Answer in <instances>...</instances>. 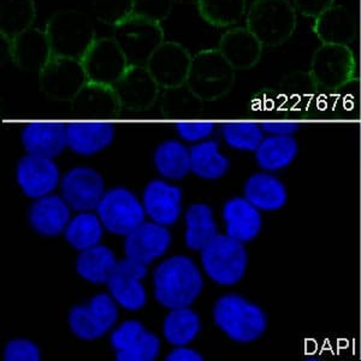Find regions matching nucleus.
<instances>
[{
  "instance_id": "6e6552de",
  "label": "nucleus",
  "mask_w": 361,
  "mask_h": 361,
  "mask_svg": "<svg viewBox=\"0 0 361 361\" xmlns=\"http://www.w3.org/2000/svg\"><path fill=\"white\" fill-rule=\"evenodd\" d=\"M95 212L105 230L117 236L130 234L147 217L142 202L132 190L123 187L106 190Z\"/></svg>"
},
{
  "instance_id": "c85d7f7f",
  "label": "nucleus",
  "mask_w": 361,
  "mask_h": 361,
  "mask_svg": "<svg viewBox=\"0 0 361 361\" xmlns=\"http://www.w3.org/2000/svg\"><path fill=\"white\" fill-rule=\"evenodd\" d=\"M185 243L189 250H202L218 235L214 211L204 202L189 206L185 211Z\"/></svg>"
},
{
  "instance_id": "9d476101",
  "label": "nucleus",
  "mask_w": 361,
  "mask_h": 361,
  "mask_svg": "<svg viewBox=\"0 0 361 361\" xmlns=\"http://www.w3.org/2000/svg\"><path fill=\"white\" fill-rule=\"evenodd\" d=\"M147 267L146 264L128 257L118 260L115 272L106 284L110 295L119 307L136 312L146 306L147 292L144 279L147 276Z\"/></svg>"
},
{
  "instance_id": "dca6fc26",
  "label": "nucleus",
  "mask_w": 361,
  "mask_h": 361,
  "mask_svg": "<svg viewBox=\"0 0 361 361\" xmlns=\"http://www.w3.org/2000/svg\"><path fill=\"white\" fill-rule=\"evenodd\" d=\"M193 56L185 46L176 42H164L146 63L160 87L182 86L187 83Z\"/></svg>"
},
{
  "instance_id": "9b49d317",
  "label": "nucleus",
  "mask_w": 361,
  "mask_h": 361,
  "mask_svg": "<svg viewBox=\"0 0 361 361\" xmlns=\"http://www.w3.org/2000/svg\"><path fill=\"white\" fill-rule=\"evenodd\" d=\"M119 361H153L159 357V337L148 331L139 320H126L112 330L110 337Z\"/></svg>"
},
{
  "instance_id": "ea45409f",
  "label": "nucleus",
  "mask_w": 361,
  "mask_h": 361,
  "mask_svg": "<svg viewBox=\"0 0 361 361\" xmlns=\"http://www.w3.org/2000/svg\"><path fill=\"white\" fill-rule=\"evenodd\" d=\"M3 357L6 361H39L42 359V352L33 341L15 338L5 345Z\"/></svg>"
},
{
  "instance_id": "4be33fe9",
  "label": "nucleus",
  "mask_w": 361,
  "mask_h": 361,
  "mask_svg": "<svg viewBox=\"0 0 361 361\" xmlns=\"http://www.w3.org/2000/svg\"><path fill=\"white\" fill-rule=\"evenodd\" d=\"M115 139L114 124L76 122L66 126L68 148L81 157L94 156L109 147Z\"/></svg>"
},
{
  "instance_id": "c9c22d12",
  "label": "nucleus",
  "mask_w": 361,
  "mask_h": 361,
  "mask_svg": "<svg viewBox=\"0 0 361 361\" xmlns=\"http://www.w3.org/2000/svg\"><path fill=\"white\" fill-rule=\"evenodd\" d=\"M118 100L114 87L88 81L75 97L74 105L78 110L115 111Z\"/></svg>"
},
{
  "instance_id": "20e7f679",
  "label": "nucleus",
  "mask_w": 361,
  "mask_h": 361,
  "mask_svg": "<svg viewBox=\"0 0 361 361\" xmlns=\"http://www.w3.org/2000/svg\"><path fill=\"white\" fill-rule=\"evenodd\" d=\"M202 270L214 283L233 287L246 275L248 255L245 243L218 234L200 250Z\"/></svg>"
},
{
  "instance_id": "7ed1b4c3",
  "label": "nucleus",
  "mask_w": 361,
  "mask_h": 361,
  "mask_svg": "<svg viewBox=\"0 0 361 361\" xmlns=\"http://www.w3.org/2000/svg\"><path fill=\"white\" fill-rule=\"evenodd\" d=\"M45 32L54 56L82 61L97 37L94 25L80 10H59L49 17Z\"/></svg>"
},
{
  "instance_id": "2f4dec72",
  "label": "nucleus",
  "mask_w": 361,
  "mask_h": 361,
  "mask_svg": "<svg viewBox=\"0 0 361 361\" xmlns=\"http://www.w3.org/2000/svg\"><path fill=\"white\" fill-rule=\"evenodd\" d=\"M200 330V317L190 307L170 310L163 322V336L173 347L190 345Z\"/></svg>"
},
{
  "instance_id": "72a5a7b5",
  "label": "nucleus",
  "mask_w": 361,
  "mask_h": 361,
  "mask_svg": "<svg viewBox=\"0 0 361 361\" xmlns=\"http://www.w3.org/2000/svg\"><path fill=\"white\" fill-rule=\"evenodd\" d=\"M103 223L97 212L82 211L71 217L64 231L66 243L78 252L97 246L104 236Z\"/></svg>"
},
{
  "instance_id": "37998d69",
  "label": "nucleus",
  "mask_w": 361,
  "mask_h": 361,
  "mask_svg": "<svg viewBox=\"0 0 361 361\" xmlns=\"http://www.w3.org/2000/svg\"><path fill=\"white\" fill-rule=\"evenodd\" d=\"M166 360L169 361H202V354L195 349L190 348L188 345H178L173 347L171 352L166 355Z\"/></svg>"
},
{
  "instance_id": "b1692460",
  "label": "nucleus",
  "mask_w": 361,
  "mask_h": 361,
  "mask_svg": "<svg viewBox=\"0 0 361 361\" xmlns=\"http://www.w3.org/2000/svg\"><path fill=\"white\" fill-rule=\"evenodd\" d=\"M114 88L124 105L145 107L156 99L159 85L146 66H129Z\"/></svg>"
},
{
  "instance_id": "c756f323",
  "label": "nucleus",
  "mask_w": 361,
  "mask_h": 361,
  "mask_svg": "<svg viewBox=\"0 0 361 361\" xmlns=\"http://www.w3.org/2000/svg\"><path fill=\"white\" fill-rule=\"evenodd\" d=\"M153 163L164 180H182L192 171L190 149L177 140H168L156 148Z\"/></svg>"
},
{
  "instance_id": "7c9ffc66",
  "label": "nucleus",
  "mask_w": 361,
  "mask_h": 361,
  "mask_svg": "<svg viewBox=\"0 0 361 361\" xmlns=\"http://www.w3.org/2000/svg\"><path fill=\"white\" fill-rule=\"evenodd\" d=\"M190 149V169L195 176L204 180H218L229 170L230 161L221 152L219 144L205 140L194 145Z\"/></svg>"
},
{
  "instance_id": "4c0bfd02",
  "label": "nucleus",
  "mask_w": 361,
  "mask_h": 361,
  "mask_svg": "<svg viewBox=\"0 0 361 361\" xmlns=\"http://www.w3.org/2000/svg\"><path fill=\"white\" fill-rule=\"evenodd\" d=\"M92 8L98 21L115 27L133 15V0H93Z\"/></svg>"
},
{
  "instance_id": "f257e3e1",
  "label": "nucleus",
  "mask_w": 361,
  "mask_h": 361,
  "mask_svg": "<svg viewBox=\"0 0 361 361\" xmlns=\"http://www.w3.org/2000/svg\"><path fill=\"white\" fill-rule=\"evenodd\" d=\"M154 299L168 310L190 307L204 289L202 270L187 255L166 258L153 272Z\"/></svg>"
},
{
  "instance_id": "423d86ee",
  "label": "nucleus",
  "mask_w": 361,
  "mask_h": 361,
  "mask_svg": "<svg viewBox=\"0 0 361 361\" xmlns=\"http://www.w3.org/2000/svg\"><path fill=\"white\" fill-rule=\"evenodd\" d=\"M112 37L127 57L129 66H146L164 40V30L158 22L130 15L114 27Z\"/></svg>"
},
{
  "instance_id": "a211bd4d",
  "label": "nucleus",
  "mask_w": 361,
  "mask_h": 361,
  "mask_svg": "<svg viewBox=\"0 0 361 361\" xmlns=\"http://www.w3.org/2000/svg\"><path fill=\"white\" fill-rule=\"evenodd\" d=\"M170 245L171 234L168 226L145 221L126 236L124 253L128 258L149 265L157 259L161 258L168 252Z\"/></svg>"
},
{
  "instance_id": "f03ea898",
  "label": "nucleus",
  "mask_w": 361,
  "mask_h": 361,
  "mask_svg": "<svg viewBox=\"0 0 361 361\" xmlns=\"http://www.w3.org/2000/svg\"><path fill=\"white\" fill-rule=\"evenodd\" d=\"M214 320L226 337L238 343L259 340L267 328V314L263 310L238 294H226L216 301Z\"/></svg>"
},
{
  "instance_id": "f8f14e48",
  "label": "nucleus",
  "mask_w": 361,
  "mask_h": 361,
  "mask_svg": "<svg viewBox=\"0 0 361 361\" xmlns=\"http://www.w3.org/2000/svg\"><path fill=\"white\" fill-rule=\"evenodd\" d=\"M90 82L115 86L129 66L114 37H99L81 61Z\"/></svg>"
},
{
  "instance_id": "c03bdc74",
  "label": "nucleus",
  "mask_w": 361,
  "mask_h": 361,
  "mask_svg": "<svg viewBox=\"0 0 361 361\" xmlns=\"http://www.w3.org/2000/svg\"><path fill=\"white\" fill-rule=\"evenodd\" d=\"M262 128L267 135L292 136L298 130V124L292 122H267Z\"/></svg>"
},
{
  "instance_id": "f3484780",
  "label": "nucleus",
  "mask_w": 361,
  "mask_h": 361,
  "mask_svg": "<svg viewBox=\"0 0 361 361\" xmlns=\"http://www.w3.org/2000/svg\"><path fill=\"white\" fill-rule=\"evenodd\" d=\"M142 205L149 221L173 226L182 214V190L168 180H153L142 193Z\"/></svg>"
},
{
  "instance_id": "79ce46f5",
  "label": "nucleus",
  "mask_w": 361,
  "mask_h": 361,
  "mask_svg": "<svg viewBox=\"0 0 361 361\" xmlns=\"http://www.w3.org/2000/svg\"><path fill=\"white\" fill-rule=\"evenodd\" d=\"M296 6L307 16H317L328 11L333 0H295Z\"/></svg>"
},
{
  "instance_id": "1a4fd4ad",
  "label": "nucleus",
  "mask_w": 361,
  "mask_h": 361,
  "mask_svg": "<svg viewBox=\"0 0 361 361\" xmlns=\"http://www.w3.org/2000/svg\"><path fill=\"white\" fill-rule=\"evenodd\" d=\"M119 306L110 293L93 296L86 305L70 310L68 316L71 333L82 341H95L115 329L118 320Z\"/></svg>"
},
{
  "instance_id": "bb28decb",
  "label": "nucleus",
  "mask_w": 361,
  "mask_h": 361,
  "mask_svg": "<svg viewBox=\"0 0 361 361\" xmlns=\"http://www.w3.org/2000/svg\"><path fill=\"white\" fill-rule=\"evenodd\" d=\"M298 152L299 146L293 136L267 135L255 151V160L264 171L275 173L292 164Z\"/></svg>"
},
{
  "instance_id": "6ab92c4d",
  "label": "nucleus",
  "mask_w": 361,
  "mask_h": 361,
  "mask_svg": "<svg viewBox=\"0 0 361 361\" xmlns=\"http://www.w3.org/2000/svg\"><path fill=\"white\" fill-rule=\"evenodd\" d=\"M8 54L13 66L30 73H40L54 56L45 30L33 27L8 42Z\"/></svg>"
},
{
  "instance_id": "4468645a",
  "label": "nucleus",
  "mask_w": 361,
  "mask_h": 361,
  "mask_svg": "<svg viewBox=\"0 0 361 361\" xmlns=\"http://www.w3.org/2000/svg\"><path fill=\"white\" fill-rule=\"evenodd\" d=\"M62 197L73 211H94L105 194L104 178L95 169H70L61 180Z\"/></svg>"
},
{
  "instance_id": "a18cd8bd",
  "label": "nucleus",
  "mask_w": 361,
  "mask_h": 361,
  "mask_svg": "<svg viewBox=\"0 0 361 361\" xmlns=\"http://www.w3.org/2000/svg\"><path fill=\"white\" fill-rule=\"evenodd\" d=\"M176 4L192 5L197 4V0H173Z\"/></svg>"
},
{
  "instance_id": "0eeeda50",
  "label": "nucleus",
  "mask_w": 361,
  "mask_h": 361,
  "mask_svg": "<svg viewBox=\"0 0 361 361\" xmlns=\"http://www.w3.org/2000/svg\"><path fill=\"white\" fill-rule=\"evenodd\" d=\"M234 71L219 49H202L193 56L187 85L200 98H217L234 82Z\"/></svg>"
},
{
  "instance_id": "58836bf2",
  "label": "nucleus",
  "mask_w": 361,
  "mask_h": 361,
  "mask_svg": "<svg viewBox=\"0 0 361 361\" xmlns=\"http://www.w3.org/2000/svg\"><path fill=\"white\" fill-rule=\"evenodd\" d=\"M173 4V0H133V15L161 23L171 15Z\"/></svg>"
},
{
  "instance_id": "ddd939ff",
  "label": "nucleus",
  "mask_w": 361,
  "mask_h": 361,
  "mask_svg": "<svg viewBox=\"0 0 361 361\" xmlns=\"http://www.w3.org/2000/svg\"><path fill=\"white\" fill-rule=\"evenodd\" d=\"M39 74L42 90L52 98L76 97L88 82L82 62L74 58L52 56Z\"/></svg>"
},
{
  "instance_id": "39448f33",
  "label": "nucleus",
  "mask_w": 361,
  "mask_h": 361,
  "mask_svg": "<svg viewBox=\"0 0 361 361\" xmlns=\"http://www.w3.org/2000/svg\"><path fill=\"white\" fill-rule=\"evenodd\" d=\"M247 29L265 47L287 42L295 28V13L287 0H255L246 18Z\"/></svg>"
},
{
  "instance_id": "5701e85b",
  "label": "nucleus",
  "mask_w": 361,
  "mask_h": 361,
  "mask_svg": "<svg viewBox=\"0 0 361 361\" xmlns=\"http://www.w3.org/2000/svg\"><path fill=\"white\" fill-rule=\"evenodd\" d=\"M21 140L28 154L54 159L68 147L66 126L56 122L29 124L22 130Z\"/></svg>"
},
{
  "instance_id": "412c9836",
  "label": "nucleus",
  "mask_w": 361,
  "mask_h": 361,
  "mask_svg": "<svg viewBox=\"0 0 361 361\" xmlns=\"http://www.w3.org/2000/svg\"><path fill=\"white\" fill-rule=\"evenodd\" d=\"M226 234L240 243L253 241L263 228L262 211L246 197H233L224 204L222 211Z\"/></svg>"
},
{
  "instance_id": "f704fd0d",
  "label": "nucleus",
  "mask_w": 361,
  "mask_h": 361,
  "mask_svg": "<svg viewBox=\"0 0 361 361\" xmlns=\"http://www.w3.org/2000/svg\"><path fill=\"white\" fill-rule=\"evenodd\" d=\"M202 20L217 28H228L243 20L247 0H197Z\"/></svg>"
},
{
  "instance_id": "473e14b6",
  "label": "nucleus",
  "mask_w": 361,
  "mask_h": 361,
  "mask_svg": "<svg viewBox=\"0 0 361 361\" xmlns=\"http://www.w3.org/2000/svg\"><path fill=\"white\" fill-rule=\"evenodd\" d=\"M37 18L34 0H0V34L13 40L18 34L32 28Z\"/></svg>"
},
{
  "instance_id": "e433bc0d",
  "label": "nucleus",
  "mask_w": 361,
  "mask_h": 361,
  "mask_svg": "<svg viewBox=\"0 0 361 361\" xmlns=\"http://www.w3.org/2000/svg\"><path fill=\"white\" fill-rule=\"evenodd\" d=\"M222 136L229 147L245 152H255L263 141L264 130L258 124L238 122L226 124L222 129Z\"/></svg>"
},
{
  "instance_id": "393cba45",
  "label": "nucleus",
  "mask_w": 361,
  "mask_h": 361,
  "mask_svg": "<svg viewBox=\"0 0 361 361\" xmlns=\"http://www.w3.org/2000/svg\"><path fill=\"white\" fill-rule=\"evenodd\" d=\"M264 46L247 28L226 30L218 49L235 70L250 69L259 62Z\"/></svg>"
},
{
  "instance_id": "cd10ccee",
  "label": "nucleus",
  "mask_w": 361,
  "mask_h": 361,
  "mask_svg": "<svg viewBox=\"0 0 361 361\" xmlns=\"http://www.w3.org/2000/svg\"><path fill=\"white\" fill-rule=\"evenodd\" d=\"M118 260L111 248L97 245L80 252L76 259V272L81 279L93 284H104L111 279Z\"/></svg>"
},
{
  "instance_id": "a878e982",
  "label": "nucleus",
  "mask_w": 361,
  "mask_h": 361,
  "mask_svg": "<svg viewBox=\"0 0 361 361\" xmlns=\"http://www.w3.org/2000/svg\"><path fill=\"white\" fill-rule=\"evenodd\" d=\"M243 193L247 200L262 212L279 211L288 199L283 182L267 171L252 175L245 183Z\"/></svg>"
},
{
  "instance_id": "a19ab883",
  "label": "nucleus",
  "mask_w": 361,
  "mask_h": 361,
  "mask_svg": "<svg viewBox=\"0 0 361 361\" xmlns=\"http://www.w3.org/2000/svg\"><path fill=\"white\" fill-rule=\"evenodd\" d=\"M176 130L180 139L187 142H202L214 134V126L209 122H180Z\"/></svg>"
},
{
  "instance_id": "aec40b11",
  "label": "nucleus",
  "mask_w": 361,
  "mask_h": 361,
  "mask_svg": "<svg viewBox=\"0 0 361 361\" xmlns=\"http://www.w3.org/2000/svg\"><path fill=\"white\" fill-rule=\"evenodd\" d=\"M71 211L62 195L49 194L32 204L28 212L29 224L37 234L54 238L64 234L71 219Z\"/></svg>"
},
{
  "instance_id": "2eb2a0df",
  "label": "nucleus",
  "mask_w": 361,
  "mask_h": 361,
  "mask_svg": "<svg viewBox=\"0 0 361 361\" xmlns=\"http://www.w3.org/2000/svg\"><path fill=\"white\" fill-rule=\"evenodd\" d=\"M16 180L25 197L37 200L54 194L62 178L52 158L27 153L17 164Z\"/></svg>"
}]
</instances>
